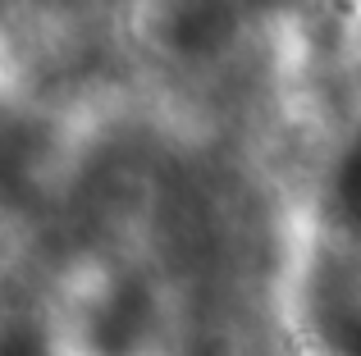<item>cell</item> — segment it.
<instances>
[{"label":"cell","instance_id":"obj_1","mask_svg":"<svg viewBox=\"0 0 361 356\" xmlns=\"http://www.w3.org/2000/svg\"><path fill=\"white\" fill-rule=\"evenodd\" d=\"M5 356H46L42 348H37V343H27V338H18V343H9L5 348Z\"/></svg>","mask_w":361,"mask_h":356}]
</instances>
